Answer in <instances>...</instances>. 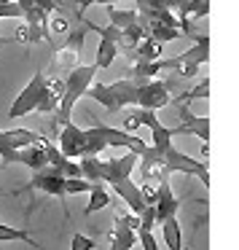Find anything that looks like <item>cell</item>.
<instances>
[{"instance_id": "d6986e66", "label": "cell", "mask_w": 239, "mask_h": 250, "mask_svg": "<svg viewBox=\"0 0 239 250\" xmlns=\"http://www.w3.org/2000/svg\"><path fill=\"white\" fill-rule=\"evenodd\" d=\"M105 14H108V22L119 30H126L140 19V14L135 8H116V6H105Z\"/></svg>"}, {"instance_id": "8fae6325", "label": "cell", "mask_w": 239, "mask_h": 250, "mask_svg": "<svg viewBox=\"0 0 239 250\" xmlns=\"http://www.w3.org/2000/svg\"><path fill=\"white\" fill-rule=\"evenodd\" d=\"M40 140V132L33 129H0V159L8 164V159L19 151V148L30 146V143Z\"/></svg>"}, {"instance_id": "7c38bea8", "label": "cell", "mask_w": 239, "mask_h": 250, "mask_svg": "<svg viewBox=\"0 0 239 250\" xmlns=\"http://www.w3.org/2000/svg\"><path fill=\"white\" fill-rule=\"evenodd\" d=\"M83 140H86V137H83V129L76 126L73 121H67V124H62L60 129H57V148H60L67 159H81L83 156Z\"/></svg>"}, {"instance_id": "5b68a950", "label": "cell", "mask_w": 239, "mask_h": 250, "mask_svg": "<svg viewBox=\"0 0 239 250\" xmlns=\"http://www.w3.org/2000/svg\"><path fill=\"white\" fill-rule=\"evenodd\" d=\"M17 6L22 8V19H24V27L17 33L19 41L24 43H40V41H49L51 38V14H46L43 8H38L33 0H17Z\"/></svg>"}, {"instance_id": "e0dca14e", "label": "cell", "mask_w": 239, "mask_h": 250, "mask_svg": "<svg viewBox=\"0 0 239 250\" xmlns=\"http://www.w3.org/2000/svg\"><path fill=\"white\" fill-rule=\"evenodd\" d=\"M137 218H140V223H137V242L142 245V250H159L156 237H153V226H156V212H153V207H145Z\"/></svg>"}, {"instance_id": "52a82bcc", "label": "cell", "mask_w": 239, "mask_h": 250, "mask_svg": "<svg viewBox=\"0 0 239 250\" xmlns=\"http://www.w3.org/2000/svg\"><path fill=\"white\" fill-rule=\"evenodd\" d=\"M27 191H43V194H51L67 205V191H65V175L54 172L51 167H43V169H35L33 178L27 180Z\"/></svg>"}, {"instance_id": "2e32d148", "label": "cell", "mask_w": 239, "mask_h": 250, "mask_svg": "<svg viewBox=\"0 0 239 250\" xmlns=\"http://www.w3.org/2000/svg\"><path fill=\"white\" fill-rule=\"evenodd\" d=\"M110 188L116 191V194L121 196V199L129 205V210L135 212V215H140L142 210H145V202H142V194H140V186L137 183H132V178H124V180H119V183H113Z\"/></svg>"}, {"instance_id": "5bb4252c", "label": "cell", "mask_w": 239, "mask_h": 250, "mask_svg": "<svg viewBox=\"0 0 239 250\" xmlns=\"http://www.w3.org/2000/svg\"><path fill=\"white\" fill-rule=\"evenodd\" d=\"M8 164H24V167H30L35 172V169H43L46 167V153H43V135H40V140L30 143V146L19 148L17 153H14L11 159H8Z\"/></svg>"}, {"instance_id": "44dd1931", "label": "cell", "mask_w": 239, "mask_h": 250, "mask_svg": "<svg viewBox=\"0 0 239 250\" xmlns=\"http://www.w3.org/2000/svg\"><path fill=\"white\" fill-rule=\"evenodd\" d=\"M108 205H110V194H108V188H105V183H92V188H89V205L83 207V212L92 215V212L105 210Z\"/></svg>"}, {"instance_id": "9a60e30c", "label": "cell", "mask_w": 239, "mask_h": 250, "mask_svg": "<svg viewBox=\"0 0 239 250\" xmlns=\"http://www.w3.org/2000/svg\"><path fill=\"white\" fill-rule=\"evenodd\" d=\"M83 33H86V27H81V30H76V33L67 35V41L57 49V65L76 67V60H78V54H81V49H83Z\"/></svg>"}, {"instance_id": "30bf717a", "label": "cell", "mask_w": 239, "mask_h": 250, "mask_svg": "<svg viewBox=\"0 0 239 250\" xmlns=\"http://www.w3.org/2000/svg\"><path fill=\"white\" fill-rule=\"evenodd\" d=\"M137 223L140 218L135 212H124L116 215V226L110 234V250H132L137 245Z\"/></svg>"}, {"instance_id": "cb8c5ba5", "label": "cell", "mask_w": 239, "mask_h": 250, "mask_svg": "<svg viewBox=\"0 0 239 250\" xmlns=\"http://www.w3.org/2000/svg\"><path fill=\"white\" fill-rule=\"evenodd\" d=\"M89 188H92V183H89L86 178H65L67 196H73V194H89Z\"/></svg>"}, {"instance_id": "9c48e42d", "label": "cell", "mask_w": 239, "mask_h": 250, "mask_svg": "<svg viewBox=\"0 0 239 250\" xmlns=\"http://www.w3.org/2000/svg\"><path fill=\"white\" fill-rule=\"evenodd\" d=\"M94 129L100 132V137L105 140L108 148H129L137 156H142V153L148 151V143L142 140V137L126 132V129H116V126H105V124H94Z\"/></svg>"}, {"instance_id": "4fadbf2b", "label": "cell", "mask_w": 239, "mask_h": 250, "mask_svg": "<svg viewBox=\"0 0 239 250\" xmlns=\"http://www.w3.org/2000/svg\"><path fill=\"white\" fill-rule=\"evenodd\" d=\"M43 153H46V167H51L54 172L65 175V178H81V167H78V162L67 159L46 135H43Z\"/></svg>"}, {"instance_id": "f1b7e54d", "label": "cell", "mask_w": 239, "mask_h": 250, "mask_svg": "<svg viewBox=\"0 0 239 250\" xmlns=\"http://www.w3.org/2000/svg\"><path fill=\"white\" fill-rule=\"evenodd\" d=\"M33 3H35L38 8H43L46 14H54L57 8H60V3H57V0H33Z\"/></svg>"}, {"instance_id": "484cf974", "label": "cell", "mask_w": 239, "mask_h": 250, "mask_svg": "<svg viewBox=\"0 0 239 250\" xmlns=\"http://www.w3.org/2000/svg\"><path fill=\"white\" fill-rule=\"evenodd\" d=\"M0 19H22V8L14 3H0Z\"/></svg>"}, {"instance_id": "603a6c76", "label": "cell", "mask_w": 239, "mask_h": 250, "mask_svg": "<svg viewBox=\"0 0 239 250\" xmlns=\"http://www.w3.org/2000/svg\"><path fill=\"white\" fill-rule=\"evenodd\" d=\"M0 242H27V245H33V248H40V245L30 237L27 229H14V226H8V223H0Z\"/></svg>"}, {"instance_id": "4dcf8cb0", "label": "cell", "mask_w": 239, "mask_h": 250, "mask_svg": "<svg viewBox=\"0 0 239 250\" xmlns=\"http://www.w3.org/2000/svg\"><path fill=\"white\" fill-rule=\"evenodd\" d=\"M3 43H6V38H3V35H0V46H3Z\"/></svg>"}, {"instance_id": "7a4b0ae2", "label": "cell", "mask_w": 239, "mask_h": 250, "mask_svg": "<svg viewBox=\"0 0 239 250\" xmlns=\"http://www.w3.org/2000/svg\"><path fill=\"white\" fill-rule=\"evenodd\" d=\"M135 94H137V83L132 78H121V81L113 83H92L86 89V97H92L94 103H100L110 113H119V110L135 105Z\"/></svg>"}, {"instance_id": "277c9868", "label": "cell", "mask_w": 239, "mask_h": 250, "mask_svg": "<svg viewBox=\"0 0 239 250\" xmlns=\"http://www.w3.org/2000/svg\"><path fill=\"white\" fill-rule=\"evenodd\" d=\"M51 89H49V78L43 76V73H35L33 78H30V83L19 92V97L14 100V105H11V110H8V119H22V116H27V113H38V108L43 105V100L46 97H51Z\"/></svg>"}, {"instance_id": "1f68e13d", "label": "cell", "mask_w": 239, "mask_h": 250, "mask_svg": "<svg viewBox=\"0 0 239 250\" xmlns=\"http://www.w3.org/2000/svg\"><path fill=\"white\" fill-rule=\"evenodd\" d=\"M0 3H14V0H0Z\"/></svg>"}, {"instance_id": "6da1fadb", "label": "cell", "mask_w": 239, "mask_h": 250, "mask_svg": "<svg viewBox=\"0 0 239 250\" xmlns=\"http://www.w3.org/2000/svg\"><path fill=\"white\" fill-rule=\"evenodd\" d=\"M94 76H97V67L94 65H76L67 70V76L62 78V83H65V89H62L60 94V103H57V110L51 116H54V135L57 129H60L62 124H67V121H73V108H76V103L81 97H86V89L94 83Z\"/></svg>"}, {"instance_id": "3957f363", "label": "cell", "mask_w": 239, "mask_h": 250, "mask_svg": "<svg viewBox=\"0 0 239 250\" xmlns=\"http://www.w3.org/2000/svg\"><path fill=\"white\" fill-rule=\"evenodd\" d=\"M210 62V35H199L196 38L194 35V46L191 49H185L183 54L172 57V60H159V67H169V70H175L178 76L183 78H191L196 76V70H199L201 65H207Z\"/></svg>"}, {"instance_id": "d4e9b609", "label": "cell", "mask_w": 239, "mask_h": 250, "mask_svg": "<svg viewBox=\"0 0 239 250\" xmlns=\"http://www.w3.org/2000/svg\"><path fill=\"white\" fill-rule=\"evenodd\" d=\"M70 250H94V239L86 234H73L70 237Z\"/></svg>"}, {"instance_id": "ba28073f", "label": "cell", "mask_w": 239, "mask_h": 250, "mask_svg": "<svg viewBox=\"0 0 239 250\" xmlns=\"http://www.w3.org/2000/svg\"><path fill=\"white\" fill-rule=\"evenodd\" d=\"M178 113H180V124L175 129H169V135L178 137V135H191V137H199L201 143H210V119L207 116H194L188 110V105H183L178 100Z\"/></svg>"}, {"instance_id": "4316f807", "label": "cell", "mask_w": 239, "mask_h": 250, "mask_svg": "<svg viewBox=\"0 0 239 250\" xmlns=\"http://www.w3.org/2000/svg\"><path fill=\"white\" fill-rule=\"evenodd\" d=\"M207 94H210V78H201V83H199V89H191L188 94H185L183 100H196V97H201L204 100Z\"/></svg>"}, {"instance_id": "ffe728a7", "label": "cell", "mask_w": 239, "mask_h": 250, "mask_svg": "<svg viewBox=\"0 0 239 250\" xmlns=\"http://www.w3.org/2000/svg\"><path fill=\"white\" fill-rule=\"evenodd\" d=\"M129 60H132V62H135V60H148V62L161 60V43H156V41H151V38L145 35L140 43H135V49H132Z\"/></svg>"}, {"instance_id": "7402d4cb", "label": "cell", "mask_w": 239, "mask_h": 250, "mask_svg": "<svg viewBox=\"0 0 239 250\" xmlns=\"http://www.w3.org/2000/svg\"><path fill=\"white\" fill-rule=\"evenodd\" d=\"M116 57H119V49H116L113 41L100 38V43H97V57H94V67H97V70H105V67H110V65L116 62Z\"/></svg>"}, {"instance_id": "83f0119b", "label": "cell", "mask_w": 239, "mask_h": 250, "mask_svg": "<svg viewBox=\"0 0 239 250\" xmlns=\"http://www.w3.org/2000/svg\"><path fill=\"white\" fill-rule=\"evenodd\" d=\"M116 0H76V6H78V11H86L89 6H113Z\"/></svg>"}, {"instance_id": "ac0fdd59", "label": "cell", "mask_w": 239, "mask_h": 250, "mask_svg": "<svg viewBox=\"0 0 239 250\" xmlns=\"http://www.w3.org/2000/svg\"><path fill=\"white\" fill-rule=\"evenodd\" d=\"M159 226H161L164 242H167L169 250H183V229H180L178 215H169L164 221H159Z\"/></svg>"}, {"instance_id": "f546056e", "label": "cell", "mask_w": 239, "mask_h": 250, "mask_svg": "<svg viewBox=\"0 0 239 250\" xmlns=\"http://www.w3.org/2000/svg\"><path fill=\"white\" fill-rule=\"evenodd\" d=\"M54 30H57V33H65V30H67L65 19H54Z\"/></svg>"}, {"instance_id": "8992f818", "label": "cell", "mask_w": 239, "mask_h": 250, "mask_svg": "<svg viewBox=\"0 0 239 250\" xmlns=\"http://www.w3.org/2000/svg\"><path fill=\"white\" fill-rule=\"evenodd\" d=\"M172 92H169V81H159V78H151V81L140 83L135 94V105L145 110H159L172 105Z\"/></svg>"}]
</instances>
